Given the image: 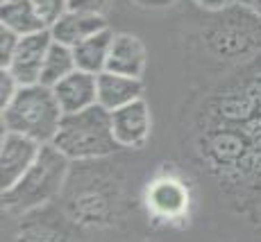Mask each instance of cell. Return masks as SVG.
<instances>
[{
	"mask_svg": "<svg viewBox=\"0 0 261 242\" xmlns=\"http://www.w3.org/2000/svg\"><path fill=\"white\" fill-rule=\"evenodd\" d=\"M53 145L68 159L77 161L114 154L120 145L114 136L112 111L95 102L82 111L64 113Z\"/></svg>",
	"mask_w": 261,
	"mask_h": 242,
	"instance_id": "1",
	"label": "cell"
},
{
	"mask_svg": "<svg viewBox=\"0 0 261 242\" xmlns=\"http://www.w3.org/2000/svg\"><path fill=\"white\" fill-rule=\"evenodd\" d=\"M3 111V129L25 134L39 143H53L64 111L57 102L53 86L37 84H21L18 93Z\"/></svg>",
	"mask_w": 261,
	"mask_h": 242,
	"instance_id": "2",
	"label": "cell"
},
{
	"mask_svg": "<svg viewBox=\"0 0 261 242\" xmlns=\"http://www.w3.org/2000/svg\"><path fill=\"white\" fill-rule=\"evenodd\" d=\"M68 156L53 143H43L37 161L30 165L12 188L3 190V206L14 210H30L46 204L59 193L68 172Z\"/></svg>",
	"mask_w": 261,
	"mask_h": 242,
	"instance_id": "3",
	"label": "cell"
},
{
	"mask_svg": "<svg viewBox=\"0 0 261 242\" xmlns=\"http://www.w3.org/2000/svg\"><path fill=\"white\" fill-rule=\"evenodd\" d=\"M41 152V143L25 134L3 129L0 140V186L3 190L12 188L21 176L30 170Z\"/></svg>",
	"mask_w": 261,
	"mask_h": 242,
	"instance_id": "4",
	"label": "cell"
},
{
	"mask_svg": "<svg viewBox=\"0 0 261 242\" xmlns=\"http://www.w3.org/2000/svg\"><path fill=\"white\" fill-rule=\"evenodd\" d=\"M53 32L50 27L41 29L34 34H25L18 41V48L14 52L12 62H9L7 70L18 79L21 84H37L41 79V70L46 54L53 45Z\"/></svg>",
	"mask_w": 261,
	"mask_h": 242,
	"instance_id": "5",
	"label": "cell"
},
{
	"mask_svg": "<svg viewBox=\"0 0 261 242\" xmlns=\"http://www.w3.org/2000/svg\"><path fill=\"white\" fill-rule=\"evenodd\" d=\"M112 127L120 147H141L150 136V109L143 98L112 111Z\"/></svg>",
	"mask_w": 261,
	"mask_h": 242,
	"instance_id": "6",
	"label": "cell"
},
{
	"mask_svg": "<svg viewBox=\"0 0 261 242\" xmlns=\"http://www.w3.org/2000/svg\"><path fill=\"white\" fill-rule=\"evenodd\" d=\"M64 113L82 111L98 102V75L75 68L53 86Z\"/></svg>",
	"mask_w": 261,
	"mask_h": 242,
	"instance_id": "7",
	"label": "cell"
},
{
	"mask_svg": "<svg viewBox=\"0 0 261 242\" xmlns=\"http://www.w3.org/2000/svg\"><path fill=\"white\" fill-rule=\"evenodd\" d=\"M109 27L105 14H91V12H75V9H66L62 16L50 25L53 39L64 45L75 48L77 43H82L84 39L93 37L95 32Z\"/></svg>",
	"mask_w": 261,
	"mask_h": 242,
	"instance_id": "8",
	"label": "cell"
},
{
	"mask_svg": "<svg viewBox=\"0 0 261 242\" xmlns=\"http://www.w3.org/2000/svg\"><path fill=\"white\" fill-rule=\"evenodd\" d=\"M145 62H148V52H145V45L141 39L134 37V34L120 32L112 41L107 68L105 70L129 75V77H141L145 70Z\"/></svg>",
	"mask_w": 261,
	"mask_h": 242,
	"instance_id": "9",
	"label": "cell"
},
{
	"mask_svg": "<svg viewBox=\"0 0 261 242\" xmlns=\"http://www.w3.org/2000/svg\"><path fill=\"white\" fill-rule=\"evenodd\" d=\"M141 95V77H129V75L112 73V70H102L98 75V104H102L105 109L114 111L132 100H139Z\"/></svg>",
	"mask_w": 261,
	"mask_h": 242,
	"instance_id": "10",
	"label": "cell"
},
{
	"mask_svg": "<svg viewBox=\"0 0 261 242\" xmlns=\"http://www.w3.org/2000/svg\"><path fill=\"white\" fill-rule=\"evenodd\" d=\"M0 25L14 29L16 34H34L48 27L39 9L34 7L32 0H3V9H0Z\"/></svg>",
	"mask_w": 261,
	"mask_h": 242,
	"instance_id": "11",
	"label": "cell"
},
{
	"mask_svg": "<svg viewBox=\"0 0 261 242\" xmlns=\"http://www.w3.org/2000/svg\"><path fill=\"white\" fill-rule=\"evenodd\" d=\"M116 34L109 27L95 32L93 37L84 39L82 43H77L73 48L75 54V64H77L80 70H87V73L100 75L105 68H107V57H109V48H112V41Z\"/></svg>",
	"mask_w": 261,
	"mask_h": 242,
	"instance_id": "12",
	"label": "cell"
},
{
	"mask_svg": "<svg viewBox=\"0 0 261 242\" xmlns=\"http://www.w3.org/2000/svg\"><path fill=\"white\" fill-rule=\"evenodd\" d=\"M187 190L182 184L173 179H164L157 181L150 190V206L154 208V213L164 215V218H173L179 215L187 208Z\"/></svg>",
	"mask_w": 261,
	"mask_h": 242,
	"instance_id": "13",
	"label": "cell"
},
{
	"mask_svg": "<svg viewBox=\"0 0 261 242\" xmlns=\"http://www.w3.org/2000/svg\"><path fill=\"white\" fill-rule=\"evenodd\" d=\"M75 68H77V64H75V54H73L71 45L53 41V45H50V50L46 54V62H43L41 79H39V82L46 84V86H55L59 79H64L68 73H73Z\"/></svg>",
	"mask_w": 261,
	"mask_h": 242,
	"instance_id": "14",
	"label": "cell"
},
{
	"mask_svg": "<svg viewBox=\"0 0 261 242\" xmlns=\"http://www.w3.org/2000/svg\"><path fill=\"white\" fill-rule=\"evenodd\" d=\"M18 41H21V34H16L14 29L0 25V68H7L9 62H12L14 52L18 48Z\"/></svg>",
	"mask_w": 261,
	"mask_h": 242,
	"instance_id": "15",
	"label": "cell"
},
{
	"mask_svg": "<svg viewBox=\"0 0 261 242\" xmlns=\"http://www.w3.org/2000/svg\"><path fill=\"white\" fill-rule=\"evenodd\" d=\"M32 3L43 16V21L48 23V27L68 9V0H32Z\"/></svg>",
	"mask_w": 261,
	"mask_h": 242,
	"instance_id": "16",
	"label": "cell"
},
{
	"mask_svg": "<svg viewBox=\"0 0 261 242\" xmlns=\"http://www.w3.org/2000/svg\"><path fill=\"white\" fill-rule=\"evenodd\" d=\"M21 88V82L9 73L7 68H0V109H5L14 100V95Z\"/></svg>",
	"mask_w": 261,
	"mask_h": 242,
	"instance_id": "17",
	"label": "cell"
},
{
	"mask_svg": "<svg viewBox=\"0 0 261 242\" xmlns=\"http://www.w3.org/2000/svg\"><path fill=\"white\" fill-rule=\"evenodd\" d=\"M109 0H68V9L75 12H91V14H105Z\"/></svg>",
	"mask_w": 261,
	"mask_h": 242,
	"instance_id": "18",
	"label": "cell"
},
{
	"mask_svg": "<svg viewBox=\"0 0 261 242\" xmlns=\"http://www.w3.org/2000/svg\"><path fill=\"white\" fill-rule=\"evenodd\" d=\"M195 3H198L200 7H204V9H212V12H218V9L229 7L232 3H239V0H195Z\"/></svg>",
	"mask_w": 261,
	"mask_h": 242,
	"instance_id": "19",
	"label": "cell"
},
{
	"mask_svg": "<svg viewBox=\"0 0 261 242\" xmlns=\"http://www.w3.org/2000/svg\"><path fill=\"white\" fill-rule=\"evenodd\" d=\"M141 7H168V5L177 3V0H134Z\"/></svg>",
	"mask_w": 261,
	"mask_h": 242,
	"instance_id": "20",
	"label": "cell"
},
{
	"mask_svg": "<svg viewBox=\"0 0 261 242\" xmlns=\"http://www.w3.org/2000/svg\"><path fill=\"white\" fill-rule=\"evenodd\" d=\"M241 5H243L245 9H250V12L254 14V16L261 18V0H239Z\"/></svg>",
	"mask_w": 261,
	"mask_h": 242,
	"instance_id": "21",
	"label": "cell"
}]
</instances>
